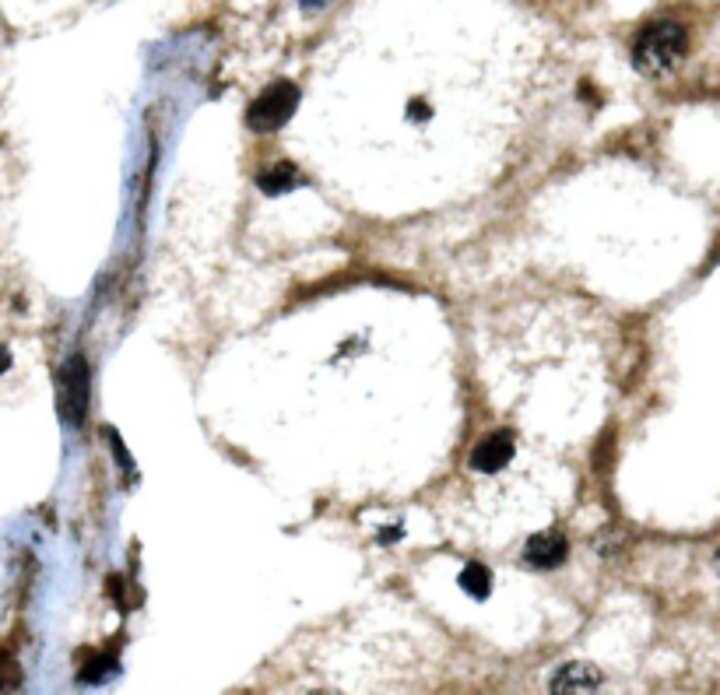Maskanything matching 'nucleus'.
Segmentation results:
<instances>
[{
    "label": "nucleus",
    "mask_w": 720,
    "mask_h": 695,
    "mask_svg": "<svg viewBox=\"0 0 720 695\" xmlns=\"http://www.w3.org/2000/svg\"><path fill=\"white\" fill-rule=\"evenodd\" d=\"M8 369H11V352L0 344V373H8Z\"/></svg>",
    "instance_id": "9d476101"
},
{
    "label": "nucleus",
    "mask_w": 720,
    "mask_h": 695,
    "mask_svg": "<svg viewBox=\"0 0 720 695\" xmlns=\"http://www.w3.org/2000/svg\"><path fill=\"white\" fill-rule=\"evenodd\" d=\"M109 668H113V660H109V657H96V660H88L85 668H82V678H85V682H99V678H102Z\"/></svg>",
    "instance_id": "1a4fd4ad"
},
{
    "label": "nucleus",
    "mask_w": 720,
    "mask_h": 695,
    "mask_svg": "<svg viewBox=\"0 0 720 695\" xmlns=\"http://www.w3.org/2000/svg\"><path fill=\"white\" fill-rule=\"evenodd\" d=\"M688 53V32L679 22H654L636 36L633 46V63L639 74L661 77L675 71Z\"/></svg>",
    "instance_id": "f257e3e1"
},
{
    "label": "nucleus",
    "mask_w": 720,
    "mask_h": 695,
    "mask_svg": "<svg viewBox=\"0 0 720 695\" xmlns=\"http://www.w3.org/2000/svg\"><path fill=\"white\" fill-rule=\"evenodd\" d=\"M566 551H570V545H566V537L562 534H538V537H530L527 541L524 562L530 569H556L559 562H566Z\"/></svg>",
    "instance_id": "39448f33"
},
{
    "label": "nucleus",
    "mask_w": 720,
    "mask_h": 695,
    "mask_svg": "<svg viewBox=\"0 0 720 695\" xmlns=\"http://www.w3.org/2000/svg\"><path fill=\"white\" fill-rule=\"evenodd\" d=\"M295 106H300V88L289 85V82H278L271 88H264L254 102L246 109V123L254 126V131L268 134V131H278L281 123L292 120Z\"/></svg>",
    "instance_id": "f03ea898"
},
{
    "label": "nucleus",
    "mask_w": 720,
    "mask_h": 695,
    "mask_svg": "<svg viewBox=\"0 0 720 695\" xmlns=\"http://www.w3.org/2000/svg\"><path fill=\"white\" fill-rule=\"evenodd\" d=\"M303 4H313V8H317V4H320V0H303Z\"/></svg>",
    "instance_id": "f8f14e48"
},
{
    "label": "nucleus",
    "mask_w": 720,
    "mask_h": 695,
    "mask_svg": "<svg viewBox=\"0 0 720 695\" xmlns=\"http://www.w3.org/2000/svg\"><path fill=\"white\" fill-rule=\"evenodd\" d=\"M88 411V369L85 358H71L60 373V415L77 425Z\"/></svg>",
    "instance_id": "7ed1b4c3"
},
{
    "label": "nucleus",
    "mask_w": 720,
    "mask_h": 695,
    "mask_svg": "<svg viewBox=\"0 0 720 695\" xmlns=\"http://www.w3.org/2000/svg\"><path fill=\"white\" fill-rule=\"evenodd\" d=\"M513 461V436L510 432H492L485 436L478 447L472 450V467L481 474H492V471H503Z\"/></svg>",
    "instance_id": "20e7f679"
},
{
    "label": "nucleus",
    "mask_w": 720,
    "mask_h": 695,
    "mask_svg": "<svg viewBox=\"0 0 720 695\" xmlns=\"http://www.w3.org/2000/svg\"><path fill=\"white\" fill-rule=\"evenodd\" d=\"M713 569H717V576H720V548H717V556H713Z\"/></svg>",
    "instance_id": "9b49d317"
},
{
    "label": "nucleus",
    "mask_w": 720,
    "mask_h": 695,
    "mask_svg": "<svg viewBox=\"0 0 720 695\" xmlns=\"http://www.w3.org/2000/svg\"><path fill=\"white\" fill-rule=\"evenodd\" d=\"M257 183H260L264 194L278 197V194H289V190H295V186H303V172L295 169L292 162H281V166H274L268 172H260Z\"/></svg>",
    "instance_id": "0eeeda50"
},
{
    "label": "nucleus",
    "mask_w": 720,
    "mask_h": 695,
    "mask_svg": "<svg viewBox=\"0 0 720 695\" xmlns=\"http://www.w3.org/2000/svg\"><path fill=\"white\" fill-rule=\"evenodd\" d=\"M601 671L594 668V663H566V668H559L556 678H552V692H594L601 688Z\"/></svg>",
    "instance_id": "423d86ee"
},
{
    "label": "nucleus",
    "mask_w": 720,
    "mask_h": 695,
    "mask_svg": "<svg viewBox=\"0 0 720 695\" xmlns=\"http://www.w3.org/2000/svg\"><path fill=\"white\" fill-rule=\"evenodd\" d=\"M461 590L464 594H472V597H478V600H485L492 594V576H489V569L485 565H467L464 573H461Z\"/></svg>",
    "instance_id": "6e6552de"
}]
</instances>
